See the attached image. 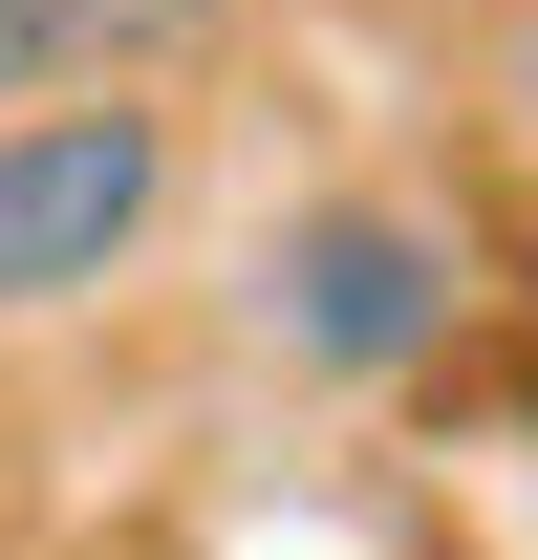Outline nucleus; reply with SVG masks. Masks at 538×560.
Returning a JSON list of instances; mask_svg holds the SVG:
<instances>
[{
    "label": "nucleus",
    "instance_id": "obj_1",
    "mask_svg": "<svg viewBox=\"0 0 538 560\" xmlns=\"http://www.w3.org/2000/svg\"><path fill=\"white\" fill-rule=\"evenodd\" d=\"M173 215V108L130 86H66V108H0V324H66L151 259Z\"/></svg>",
    "mask_w": 538,
    "mask_h": 560
},
{
    "label": "nucleus",
    "instance_id": "obj_2",
    "mask_svg": "<svg viewBox=\"0 0 538 560\" xmlns=\"http://www.w3.org/2000/svg\"><path fill=\"white\" fill-rule=\"evenodd\" d=\"M259 346L280 366H324V388H388V366L453 346V237L409 195H302L259 237Z\"/></svg>",
    "mask_w": 538,
    "mask_h": 560
},
{
    "label": "nucleus",
    "instance_id": "obj_3",
    "mask_svg": "<svg viewBox=\"0 0 538 560\" xmlns=\"http://www.w3.org/2000/svg\"><path fill=\"white\" fill-rule=\"evenodd\" d=\"M195 22H237V0H66V44H195Z\"/></svg>",
    "mask_w": 538,
    "mask_h": 560
},
{
    "label": "nucleus",
    "instance_id": "obj_4",
    "mask_svg": "<svg viewBox=\"0 0 538 560\" xmlns=\"http://www.w3.org/2000/svg\"><path fill=\"white\" fill-rule=\"evenodd\" d=\"M44 66H66V0H0V108H44Z\"/></svg>",
    "mask_w": 538,
    "mask_h": 560
},
{
    "label": "nucleus",
    "instance_id": "obj_5",
    "mask_svg": "<svg viewBox=\"0 0 538 560\" xmlns=\"http://www.w3.org/2000/svg\"><path fill=\"white\" fill-rule=\"evenodd\" d=\"M495 108H517V130H538V0H517V44H495Z\"/></svg>",
    "mask_w": 538,
    "mask_h": 560
}]
</instances>
